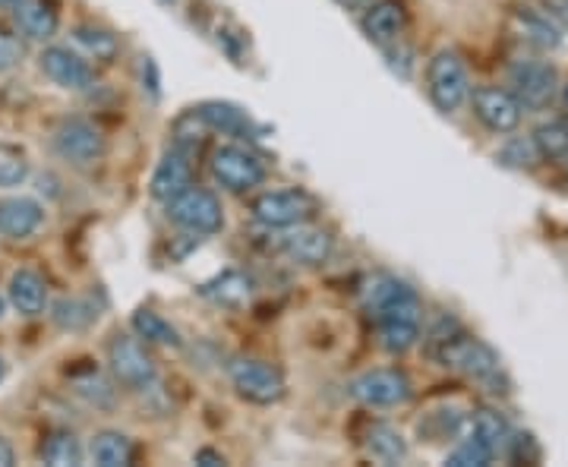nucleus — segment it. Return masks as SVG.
Listing matches in <instances>:
<instances>
[{
	"mask_svg": "<svg viewBox=\"0 0 568 467\" xmlns=\"http://www.w3.org/2000/svg\"><path fill=\"white\" fill-rule=\"evenodd\" d=\"M20 63H22V41L17 39L13 32L0 29V77L13 73Z\"/></svg>",
	"mask_w": 568,
	"mask_h": 467,
	"instance_id": "f704fd0d",
	"label": "nucleus"
},
{
	"mask_svg": "<svg viewBox=\"0 0 568 467\" xmlns=\"http://www.w3.org/2000/svg\"><path fill=\"white\" fill-rule=\"evenodd\" d=\"M73 44L82 51V58H92V61L111 63L121 54V39L102 29V26H92V22H82L73 29Z\"/></svg>",
	"mask_w": 568,
	"mask_h": 467,
	"instance_id": "b1692460",
	"label": "nucleus"
},
{
	"mask_svg": "<svg viewBox=\"0 0 568 467\" xmlns=\"http://www.w3.org/2000/svg\"><path fill=\"white\" fill-rule=\"evenodd\" d=\"M39 458L51 467H77L82 465L85 451H82V443L70 429H54V433L44 436V443L39 446Z\"/></svg>",
	"mask_w": 568,
	"mask_h": 467,
	"instance_id": "a878e982",
	"label": "nucleus"
},
{
	"mask_svg": "<svg viewBox=\"0 0 568 467\" xmlns=\"http://www.w3.org/2000/svg\"><path fill=\"white\" fill-rule=\"evenodd\" d=\"M467 102L474 108L477 121L484 123L487 130L506 136V133H515L521 126V118H525V108L518 104V99L508 92V89H499V85H477L470 89Z\"/></svg>",
	"mask_w": 568,
	"mask_h": 467,
	"instance_id": "9b49d317",
	"label": "nucleus"
},
{
	"mask_svg": "<svg viewBox=\"0 0 568 467\" xmlns=\"http://www.w3.org/2000/svg\"><path fill=\"white\" fill-rule=\"evenodd\" d=\"M467 433L477 436L480 443H487L496 455H499L503 448H508V443H511V427H508V420L499 410H493V407H480V410L470 417Z\"/></svg>",
	"mask_w": 568,
	"mask_h": 467,
	"instance_id": "bb28decb",
	"label": "nucleus"
},
{
	"mask_svg": "<svg viewBox=\"0 0 568 467\" xmlns=\"http://www.w3.org/2000/svg\"><path fill=\"white\" fill-rule=\"evenodd\" d=\"M168 219L178 224L181 231L193 234V237L219 234L224 227L222 200L205 186H190V190H183L178 200L168 203Z\"/></svg>",
	"mask_w": 568,
	"mask_h": 467,
	"instance_id": "6e6552de",
	"label": "nucleus"
},
{
	"mask_svg": "<svg viewBox=\"0 0 568 467\" xmlns=\"http://www.w3.org/2000/svg\"><path fill=\"white\" fill-rule=\"evenodd\" d=\"M361 29L373 44H388L398 41L407 29L405 0H373L361 10Z\"/></svg>",
	"mask_w": 568,
	"mask_h": 467,
	"instance_id": "dca6fc26",
	"label": "nucleus"
},
{
	"mask_svg": "<svg viewBox=\"0 0 568 467\" xmlns=\"http://www.w3.org/2000/svg\"><path fill=\"white\" fill-rule=\"evenodd\" d=\"M70 386H73V392L80 395L85 405L102 407V410L114 407V386H111V379L104 373H99V369H92V366L73 373L70 376Z\"/></svg>",
	"mask_w": 568,
	"mask_h": 467,
	"instance_id": "c756f323",
	"label": "nucleus"
},
{
	"mask_svg": "<svg viewBox=\"0 0 568 467\" xmlns=\"http://www.w3.org/2000/svg\"><path fill=\"white\" fill-rule=\"evenodd\" d=\"M227 376H231L234 392L250 405H278L287 395L282 369L265 364V361H256V357H234L227 364Z\"/></svg>",
	"mask_w": 568,
	"mask_h": 467,
	"instance_id": "0eeeda50",
	"label": "nucleus"
},
{
	"mask_svg": "<svg viewBox=\"0 0 568 467\" xmlns=\"http://www.w3.org/2000/svg\"><path fill=\"white\" fill-rule=\"evenodd\" d=\"M133 332L140 335L145 345H162V347H181V332L164 319L162 313L155 309H136L133 313Z\"/></svg>",
	"mask_w": 568,
	"mask_h": 467,
	"instance_id": "cd10ccee",
	"label": "nucleus"
},
{
	"mask_svg": "<svg viewBox=\"0 0 568 467\" xmlns=\"http://www.w3.org/2000/svg\"><path fill=\"white\" fill-rule=\"evenodd\" d=\"M407 291H410V287H407L405 282H398V278H392V275H373L364 285V291H361V297H364V304L369 313H379L383 306H388L392 301H398Z\"/></svg>",
	"mask_w": 568,
	"mask_h": 467,
	"instance_id": "2f4dec72",
	"label": "nucleus"
},
{
	"mask_svg": "<svg viewBox=\"0 0 568 467\" xmlns=\"http://www.w3.org/2000/svg\"><path fill=\"white\" fill-rule=\"evenodd\" d=\"M51 319L63 332H85L89 325L99 319V313H95L92 301H85V297H61L58 304L51 306Z\"/></svg>",
	"mask_w": 568,
	"mask_h": 467,
	"instance_id": "7c9ffc66",
	"label": "nucleus"
},
{
	"mask_svg": "<svg viewBox=\"0 0 568 467\" xmlns=\"http://www.w3.org/2000/svg\"><path fill=\"white\" fill-rule=\"evenodd\" d=\"M200 294H203L205 301H212L215 306L241 309V306L250 304V297H253V282H250V275L241 272V268H224L215 278H209L205 285H200Z\"/></svg>",
	"mask_w": 568,
	"mask_h": 467,
	"instance_id": "aec40b11",
	"label": "nucleus"
},
{
	"mask_svg": "<svg viewBox=\"0 0 568 467\" xmlns=\"http://www.w3.org/2000/svg\"><path fill=\"white\" fill-rule=\"evenodd\" d=\"M54 152L61 155L63 162H70L73 167H92L104 159L108 143H104V133L85 118H67L58 123L54 136Z\"/></svg>",
	"mask_w": 568,
	"mask_h": 467,
	"instance_id": "1a4fd4ad",
	"label": "nucleus"
},
{
	"mask_svg": "<svg viewBox=\"0 0 568 467\" xmlns=\"http://www.w3.org/2000/svg\"><path fill=\"white\" fill-rule=\"evenodd\" d=\"M41 73L54 85H61L67 92H85L95 85V70L89 58H82L80 51L63 48V44H48L39 54Z\"/></svg>",
	"mask_w": 568,
	"mask_h": 467,
	"instance_id": "ddd939ff",
	"label": "nucleus"
},
{
	"mask_svg": "<svg viewBox=\"0 0 568 467\" xmlns=\"http://www.w3.org/2000/svg\"><path fill=\"white\" fill-rule=\"evenodd\" d=\"M426 95L439 114H455L470 95L465 61L455 51H439L426 63Z\"/></svg>",
	"mask_w": 568,
	"mask_h": 467,
	"instance_id": "7ed1b4c3",
	"label": "nucleus"
},
{
	"mask_svg": "<svg viewBox=\"0 0 568 467\" xmlns=\"http://www.w3.org/2000/svg\"><path fill=\"white\" fill-rule=\"evenodd\" d=\"M20 0H0V7H17Z\"/></svg>",
	"mask_w": 568,
	"mask_h": 467,
	"instance_id": "c03bdc74",
	"label": "nucleus"
},
{
	"mask_svg": "<svg viewBox=\"0 0 568 467\" xmlns=\"http://www.w3.org/2000/svg\"><path fill=\"white\" fill-rule=\"evenodd\" d=\"M566 102H568V89H566Z\"/></svg>",
	"mask_w": 568,
	"mask_h": 467,
	"instance_id": "49530a36",
	"label": "nucleus"
},
{
	"mask_svg": "<svg viewBox=\"0 0 568 467\" xmlns=\"http://www.w3.org/2000/svg\"><path fill=\"white\" fill-rule=\"evenodd\" d=\"M351 398L361 402L364 407H398L410 398V379L405 369L398 366H379V369H366L354 383H351Z\"/></svg>",
	"mask_w": 568,
	"mask_h": 467,
	"instance_id": "9d476101",
	"label": "nucleus"
},
{
	"mask_svg": "<svg viewBox=\"0 0 568 467\" xmlns=\"http://www.w3.org/2000/svg\"><path fill=\"white\" fill-rule=\"evenodd\" d=\"M496 162L503 164V167H511V171H534L544 159H540V152H537V145H534L530 136H515V140H508L496 152Z\"/></svg>",
	"mask_w": 568,
	"mask_h": 467,
	"instance_id": "473e14b6",
	"label": "nucleus"
},
{
	"mask_svg": "<svg viewBox=\"0 0 568 467\" xmlns=\"http://www.w3.org/2000/svg\"><path fill=\"white\" fill-rule=\"evenodd\" d=\"M108 366H111V376L130 392H145V388L155 386V379H159L155 357L149 354V347L142 345L140 335L118 332L108 342Z\"/></svg>",
	"mask_w": 568,
	"mask_h": 467,
	"instance_id": "f03ea898",
	"label": "nucleus"
},
{
	"mask_svg": "<svg viewBox=\"0 0 568 467\" xmlns=\"http://www.w3.org/2000/svg\"><path fill=\"white\" fill-rule=\"evenodd\" d=\"M278 250L291 263L313 268V265L328 263V256L335 250V237H332V231H325L320 224L301 222L294 227H284V234L278 237Z\"/></svg>",
	"mask_w": 568,
	"mask_h": 467,
	"instance_id": "4468645a",
	"label": "nucleus"
},
{
	"mask_svg": "<svg viewBox=\"0 0 568 467\" xmlns=\"http://www.w3.org/2000/svg\"><path fill=\"white\" fill-rule=\"evenodd\" d=\"M17 465V451H13V446L0 436V467H13Z\"/></svg>",
	"mask_w": 568,
	"mask_h": 467,
	"instance_id": "a19ab883",
	"label": "nucleus"
},
{
	"mask_svg": "<svg viewBox=\"0 0 568 467\" xmlns=\"http://www.w3.org/2000/svg\"><path fill=\"white\" fill-rule=\"evenodd\" d=\"M3 309H7V304H3V297H0V319H3Z\"/></svg>",
	"mask_w": 568,
	"mask_h": 467,
	"instance_id": "a18cd8bd",
	"label": "nucleus"
},
{
	"mask_svg": "<svg viewBox=\"0 0 568 467\" xmlns=\"http://www.w3.org/2000/svg\"><path fill=\"white\" fill-rule=\"evenodd\" d=\"M511 32L518 35V41H525L537 51H556L562 44V29L549 20L544 10H534V7L511 10Z\"/></svg>",
	"mask_w": 568,
	"mask_h": 467,
	"instance_id": "6ab92c4d",
	"label": "nucleus"
},
{
	"mask_svg": "<svg viewBox=\"0 0 568 467\" xmlns=\"http://www.w3.org/2000/svg\"><path fill=\"white\" fill-rule=\"evenodd\" d=\"M373 316L379 323V345L386 347L388 354H405L420 342L424 306H420V297L414 294V287Z\"/></svg>",
	"mask_w": 568,
	"mask_h": 467,
	"instance_id": "39448f33",
	"label": "nucleus"
},
{
	"mask_svg": "<svg viewBox=\"0 0 568 467\" xmlns=\"http://www.w3.org/2000/svg\"><path fill=\"white\" fill-rule=\"evenodd\" d=\"M566 183H568V174H566Z\"/></svg>",
	"mask_w": 568,
	"mask_h": 467,
	"instance_id": "de8ad7c7",
	"label": "nucleus"
},
{
	"mask_svg": "<svg viewBox=\"0 0 568 467\" xmlns=\"http://www.w3.org/2000/svg\"><path fill=\"white\" fill-rule=\"evenodd\" d=\"M493 458H496V451H493L487 443H480L477 436H470V433H467L465 439L458 443V448H455V451H448V455H446V465H452V467H487Z\"/></svg>",
	"mask_w": 568,
	"mask_h": 467,
	"instance_id": "72a5a7b5",
	"label": "nucleus"
},
{
	"mask_svg": "<svg viewBox=\"0 0 568 467\" xmlns=\"http://www.w3.org/2000/svg\"><path fill=\"white\" fill-rule=\"evenodd\" d=\"M383 54L388 58V67L398 73V77H410L414 73V51L407 48L405 41H388V44H383Z\"/></svg>",
	"mask_w": 568,
	"mask_h": 467,
	"instance_id": "c9c22d12",
	"label": "nucleus"
},
{
	"mask_svg": "<svg viewBox=\"0 0 568 467\" xmlns=\"http://www.w3.org/2000/svg\"><path fill=\"white\" fill-rule=\"evenodd\" d=\"M209 171L212 177L222 183L224 190L231 193H250L265 181L268 167L265 162L250 149L241 143H222L212 149L209 155Z\"/></svg>",
	"mask_w": 568,
	"mask_h": 467,
	"instance_id": "20e7f679",
	"label": "nucleus"
},
{
	"mask_svg": "<svg viewBox=\"0 0 568 467\" xmlns=\"http://www.w3.org/2000/svg\"><path fill=\"white\" fill-rule=\"evenodd\" d=\"M29 174V164L22 159H3L0 162V186H20Z\"/></svg>",
	"mask_w": 568,
	"mask_h": 467,
	"instance_id": "e433bc0d",
	"label": "nucleus"
},
{
	"mask_svg": "<svg viewBox=\"0 0 568 467\" xmlns=\"http://www.w3.org/2000/svg\"><path fill=\"white\" fill-rule=\"evenodd\" d=\"M196 465L219 467V465H224V458L219 455V451H212V448H203V451H196Z\"/></svg>",
	"mask_w": 568,
	"mask_h": 467,
	"instance_id": "ea45409f",
	"label": "nucleus"
},
{
	"mask_svg": "<svg viewBox=\"0 0 568 467\" xmlns=\"http://www.w3.org/2000/svg\"><path fill=\"white\" fill-rule=\"evenodd\" d=\"M3 376H7V361L0 357V383H3Z\"/></svg>",
	"mask_w": 568,
	"mask_h": 467,
	"instance_id": "37998d69",
	"label": "nucleus"
},
{
	"mask_svg": "<svg viewBox=\"0 0 568 467\" xmlns=\"http://www.w3.org/2000/svg\"><path fill=\"white\" fill-rule=\"evenodd\" d=\"M508 448H511V458H515V461H537V458H540V451H537L530 436H515V433H511Z\"/></svg>",
	"mask_w": 568,
	"mask_h": 467,
	"instance_id": "4c0bfd02",
	"label": "nucleus"
},
{
	"mask_svg": "<svg viewBox=\"0 0 568 467\" xmlns=\"http://www.w3.org/2000/svg\"><path fill=\"white\" fill-rule=\"evenodd\" d=\"M89 458L102 467L133 465V443L121 429H102L89 439Z\"/></svg>",
	"mask_w": 568,
	"mask_h": 467,
	"instance_id": "5701e85b",
	"label": "nucleus"
},
{
	"mask_svg": "<svg viewBox=\"0 0 568 467\" xmlns=\"http://www.w3.org/2000/svg\"><path fill=\"white\" fill-rule=\"evenodd\" d=\"M10 304L22 316H41L48 309V285L36 268H20L10 275Z\"/></svg>",
	"mask_w": 568,
	"mask_h": 467,
	"instance_id": "4be33fe9",
	"label": "nucleus"
},
{
	"mask_svg": "<svg viewBox=\"0 0 568 467\" xmlns=\"http://www.w3.org/2000/svg\"><path fill=\"white\" fill-rule=\"evenodd\" d=\"M530 140L544 162H568V118L544 121L530 133Z\"/></svg>",
	"mask_w": 568,
	"mask_h": 467,
	"instance_id": "c85d7f7f",
	"label": "nucleus"
},
{
	"mask_svg": "<svg viewBox=\"0 0 568 467\" xmlns=\"http://www.w3.org/2000/svg\"><path fill=\"white\" fill-rule=\"evenodd\" d=\"M338 3H342L345 10H364L366 3H373V0H338Z\"/></svg>",
	"mask_w": 568,
	"mask_h": 467,
	"instance_id": "79ce46f5",
	"label": "nucleus"
},
{
	"mask_svg": "<svg viewBox=\"0 0 568 467\" xmlns=\"http://www.w3.org/2000/svg\"><path fill=\"white\" fill-rule=\"evenodd\" d=\"M433 357L443 366H448V369H455V373H462L467 379L480 383L489 392H506V388H499L506 379H503V364L493 354V347L462 332V328L452 332L446 342H439V345L433 347Z\"/></svg>",
	"mask_w": 568,
	"mask_h": 467,
	"instance_id": "f257e3e1",
	"label": "nucleus"
},
{
	"mask_svg": "<svg viewBox=\"0 0 568 467\" xmlns=\"http://www.w3.org/2000/svg\"><path fill=\"white\" fill-rule=\"evenodd\" d=\"M250 212L256 224H263L268 231H284V227L310 222L316 215V200L297 186H278V190H263L250 203Z\"/></svg>",
	"mask_w": 568,
	"mask_h": 467,
	"instance_id": "423d86ee",
	"label": "nucleus"
},
{
	"mask_svg": "<svg viewBox=\"0 0 568 467\" xmlns=\"http://www.w3.org/2000/svg\"><path fill=\"white\" fill-rule=\"evenodd\" d=\"M193 114L200 118L205 130H215V133H224V136H256V123L237 104L205 102Z\"/></svg>",
	"mask_w": 568,
	"mask_h": 467,
	"instance_id": "412c9836",
	"label": "nucleus"
},
{
	"mask_svg": "<svg viewBox=\"0 0 568 467\" xmlns=\"http://www.w3.org/2000/svg\"><path fill=\"white\" fill-rule=\"evenodd\" d=\"M190 186H193V155H186L183 149L171 145L162 155V162L155 164V171H152L149 193H152L155 203L168 205Z\"/></svg>",
	"mask_w": 568,
	"mask_h": 467,
	"instance_id": "2eb2a0df",
	"label": "nucleus"
},
{
	"mask_svg": "<svg viewBox=\"0 0 568 467\" xmlns=\"http://www.w3.org/2000/svg\"><path fill=\"white\" fill-rule=\"evenodd\" d=\"M544 13L559 29H568V0H544Z\"/></svg>",
	"mask_w": 568,
	"mask_h": 467,
	"instance_id": "58836bf2",
	"label": "nucleus"
},
{
	"mask_svg": "<svg viewBox=\"0 0 568 467\" xmlns=\"http://www.w3.org/2000/svg\"><path fill=\"white\" fill-rule=\"evenodd\" d=\"M44 224V205L32 196H3L0 200V237L29 241Z\"/></svg>",
	"mask_w": 568,
	"mask_h": 467,
	"instance_id": "f3484780",
	"label": "nucleus"
},
{
	"mask_svg": "<svg viewBox=\"0 0 568 467\" xmlns=\"http://www.w3.org/2000/svg\"><path fill=\"white\" fill-rule=\"evenodd\" d=\"M559 73L547 61H521L511 67V95L525 111H544L556 99Z\"/></svg>",
	"mask_w": 568,
	"mask_h": 467,
	"instance_id": "f8f14e48",
	"label": "nucleus"
},
{
	"mask_svg": "<svg viewBox=\"0 0 568 467\" xmlns=\"http://www.w3.org/2000/svg\"><path fill=\"white\" fill-rule=\"evenodd\" d=\"M13 10V22H17V32L22 39L29 41H51L61 29V10L54 0H20Z\"/></svg>",
	"mask_w": 568,
	"mask_h": 467,
	"instance_id": "a211bd4d",
	"label": "nucleus"
},
{
	"mask_svg": "<svg viewBox=\"0 0 568 467\" xmlns=\"http://www.w3.org/2000/svg\"><path fill=\"white\" fill-rule=\"evenodd\" d=\"M364 446L369 451V458H376L379 465H402L407 458L405 436L395 427H388V424H373L366 429Z\"/></svg>",
	"mask_w": 568,
	"mask_h": 467,
	"instance_id": "393cba45",
	"label": "nucleus"
}]
</instances>
